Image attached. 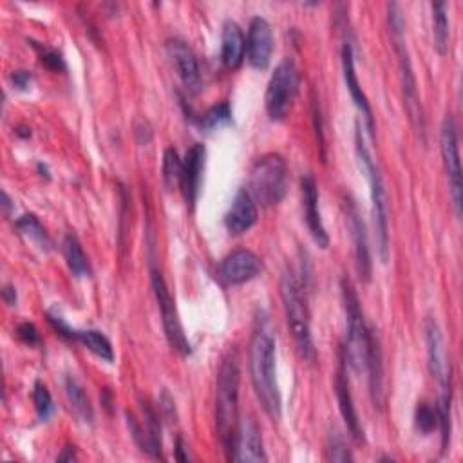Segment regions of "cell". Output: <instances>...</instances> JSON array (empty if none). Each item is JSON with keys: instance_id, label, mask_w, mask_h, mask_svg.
<instances>
[{"instance_id": "1", "label": "cell", "mask_w": 463, "mask_h": 463, "mask_svg": "<svg viewBox=\"0 0 463 463\" xmlns=\"http://www.w3.org/2000/svg\"><path fill=\"white\" fill-rule=\"evenodd\" d=\"M250 380L253 391L264 409V412L273 420L282 416V396L277 383V367H275V335L268 317L262 313V318H257L248 353Z\"/></svg>"}, {"instance_id": "2", "label": "cell", "mask_w": 463, "mask_h": 463, "mask_svg": "<svg viewBox=\"0 0 463 463\" xmlns=\"http://www.w3.org/2000/svg\"><path fill=\"white\" fill-rule=\"evenodd\" d=\"M239 385L241 369L237 351H230L221 364L215 387V429L228 459L233 458V447L239 427Z\"/></svg>"}, {"instance_id": "3", "label": "cell", "mask_w": 463, "mask_h": 463, "mask_svg": "<svg viewBox=\"0 0 463 463\" xmlns=\"http://www.w3.org/2000/svg\"><path fill=\"white\" fill-rule=\"evenodd\" d=\"M304 289L306 286H302L297 273L291 268H286L280 279V297H282L288 327L293 335V340L297 344L300 356L306 362L313 364L317 358V349L313 344L309 307H307V298Z\"/></svg>"}, {"instance_id": "4", "label": "cell", "mask_w": 463, "mask_h": 463, "mask_svg": "<svg viewBox=\"0 0 463 463\" xmlns=\"http://www.w3.org/2000/svg\"><path fill=\"white\" fill-rule=\"evenodd\" d=\"M387 20H389V29H391L392 47L398 56L405 109L409 112V118H411L416 132L420 134L421 141L425 143V119H423V110H421V103L418 98V87H416V78L412 72L407 42H405V20H403V14H402V9L398 4L392 2L387 5Z\"/></svg>"}, {"instance_id": "5", "label": "cell", "mask_w": 463, "mask_h": 463, "mask_svg": "<svg viewBox=\"0 0 463 463\" xmlns=\"http://www.w3.org/2000/svg\"><path fill=\"white\" fill-rule=\"evenodd\" d=\"M354 143H356V156L360 161L362 170L365 172V177L369 181V192H371V210H373V221L376 228V239H378V255L382 262L389 260V206H387V194H385V184L383 177L380 174L378 165L374 163L371 150L367 148L360 123H356V134H354Z\"/></svg>"}, {"instance_id": "6", "label": "cell", "mask_w": 463, "mask_h": 463, "mask_svg": "<svg viewBox=\"0 0 463 463\" xmlns=\"http://www.w3.org/2000/svg\"><path fill=\"white\" fill-rule=\"evenodd\" d=\"M342 298L345 311V344L342 347V358L354 373H364L367 367L369 331L360 307L358 295L347 277L342 279Z\"/></svg>"}, {"instance_id": "7", "label": "cell", "mask_w": 463, "mask_h": 463, "mask_svg": "<svg viewBox=\"0 0 463 463\" xmlns=\"http://www.w3.org/2000/svg\"><path fill=\"white\" fill-rule=\"evenodd\" d=\"M289 170L286 159L277 152L262 154L250 168L248 192L257 204L268 208L279 204L288 192Z\"/></svg>"}, {"instance_id": "8", "label": "cell", "mask_w": 463, "mask_h": 463, "mask_svg": "<svg viewBox=\"0 0 463 463\" xmlns=\"http://www.w3.org/2000/svg\"><path fill=\"white\" fill-rule=\"evenodd\" d=\"M298 69L293 60L286 58L275 67L264 98L266 112L271 121H284L289 116L298 90Z\"/></svg>"}, {"instance_id": "9", "label": "cell", "mask_w": 463, "mask_h": 463, "mask_svg": "<svg viewBox=\"0 0 463 463\" xmlns=\"http://www.w3.org/2000/svg\"><path fill=\"white\" fill-rule=\"evenodd\" d=\"M150 282H152V289H154V297L161 313V322H163V329H165V336L170 344V347L179 353L181 356H188L192 353L190 342L184 335L175 302L168 291V286L159 271V268L156 264H150Z\"/></svg>"}, {"instance_id": "10", "label": "cell", "mask_w": 463, "mask_h": 463, "mask_svg": "<svg viewBox=\"0 0 463 463\" xmlns=\"http://www.w3.org/2000/svg\"><path fill=\"white\" fill-rule=\"evenodd\" d=\"M441 157L443 166L449 181V194L452 201V208L456 217H461V204H463V175H461V161H459V146H458V127L450 114L443 118L441 132Z\"/></svg>"}, {"instance_id": "11", "label": "cell", "mask_w": 463, "mask_h": 463, "mask_svg": "<svg viewBox=\"0 0 463 463\" xmlns=\"http://www.w3.org/2000/svg\"><path fill=\"white\" fill-rule=\"evenodd\" d=\"M423 333H425V349H427V367L430 376L438 382L439 391H449L452 389L450 383V362L447 358L441 329L434 318H427L423 324Z\"/></svg>"}, {"instance_id": "12", "label": "cell", "mask_w": 463, "mask_h": 463, "mask_svg": "<svg viewBox=\"0 0 463 463\" xmlns=\"http://www.w3.org/2000/svg\"><path fill=\"white\" fill-rule=\"evenodd\" d=\"M345 215H347V226L351 230L353 246H354V262H356V273L362 282H369L373 275V260L365 233V224L360 215V210L356 206V201L353 197H345Z\"/></svg>"}, {"instance_id": "13", "label": "cell", "mask_w": 463, "mask_h": 463, "mask_svg": "<svg viewBox=\"0 0 463 463\" xmlns=\"http://www.w3.org/2000/svg\"><path fill=\"white\" fill-rule=\"evenodd\" d=\"M275 49L273 31L266 18L253 16L248 27L246 38V58L251 67L262 71L269 65Z\"/></svg>"}, {"instance_id": "14", "label": "cell", "mask_w": 463, "mask_h": 463, "mask_svg": "<svg viewBox=\"0 0 463 463\" xmlns=\"http://www.w3.org/2000/svg\"><path fill=\"white\" fill-rule=\"evenodd\" d=\"M262 269V260L257 253H253L251 250H235L232 253H228L221 266H219V275L221 279L230 284V286H237V284H244L251 279H255Z\"/></svg>"}, {"instance_id": "15", "label": "cell", "mask_w": 463, "mask_h": 463, "mask_svg": "<svg viewBox=\"0 0 463 463\" xmlns=\"http://www.w3.org/2000/svg\"><path fill=\"white\" fill-rule=\"evenodd\" d=\"M300 188H302V203H304V219L309 230V235L313 237L315 244L322 250L329 246V235L326 232L320 206H318V186L313 175L304 174L300 177Z\"/></svg>"}, {"instance_id": "16", "label": "cell", "mask_w": 463, "mask_h": 463, "mask_svg": "<svg viewBox=\"0 0 463 463\" xmlns=\"http://www.w3.org/2000/svg\"><path fill=\"white\" fill-rule=\"evenodd\" d=\"M204 161H206V148L203 143H194L183 159V170H181V181L179 188L181 194L190 208L195 206L197 195H199V186H201V177L204 170Z\"/></svg>"}, {"instance_id": "17", "label": "cell", "mask_w": 463, "mask_h": 463, "mask_svg": "<svg viewBox=\"0 0 463 463\" xmlns=\"http://www.w3.org/2000/svg\"><path fill=\"white\" fill-rule=\"evenodd\" d=\"M232 461H248V463L268 461L260 429L251 416H246L244 420L239 421Z\"/></svg>"}, {"instance_id": "18", "label": "cell", "mask_w": 463, "mask_h": 463, "mask_svg": "<svg viewBox=\"0 0 463 463\" xmlns=\"http://www.w3.org/2000/svg\"><path fill=\"white\" fill-rule=\"evenodd\" d=\"M342 72H344V81H345V87H347V90H349V94H351V99L354 101V105H356L358 110L362 112L369 134L374 137V128H376V125H374V116H373L371 103H369L365 92L362 90L360 81H358V76H356L354 54H353V45H351V42H344V45H342Z\"/></svg>"}, {"instance_id": "19", "label": "cell", "mask_w": 463, "mask_h": 463, "mask_svg": "<svg viewBox=\"0 0 463 463\" xmlns=\"http://www.w3.org/2000/svg\"><path fill=\"white\" fill-rule=\"evenodd\" d=\"M166 52H168L170 61H172L177 76L181 78L183 85L190 92H197L201 87V71H199L197 58H195L194 51L188 47V43L183 40H177V38L168 40Z\"/></svg>"}, {"instance_id": "20", "label": "cell", "mask_w": 463, "mask_h": 463, "mask_svg": "<svg viewBox=\"0 0 463 463\" xmlns=\"http://www.w3.org/2000/svg\"><path fill=\"white\" fill-rule=\"evenodd\" d=\"M257 215H259V212H257L255 199L251 197L248 188H241L235 194V197L224 215V226L232 235H241V233L248 232L257 222Z\"/></svg>"}, {"instance_id": "21", "label": "cell", "mask_w": 463, "mask_h": 463, "mask_svg": "<svg viewBox=\"0 0 463 463\" xmlns=\"http://www.w3.org/2000/svg\"><path fill=\"white\" fill-rule=\"evenodd\" d=\"M345 362L344 358H340V369L336 373L335 378V392H336V400H338V409L340 414L347 425V430L351 432V436L356 441H364V427L360 423V418L356 414L354 403H353V396H351V389H349V380H347V371H345Z\"/></svg>"}, {"instance_id": "22", "label": "cell", "mask_w": 463, "mask_h": 463, "mask_svg": "<svg viewBox=\"0 0 463 463\" xmlns=\"http://www.w3.org/2000/svg\"><path fill=\"white\" fill-rule=\"evenodd\" d=\"M369 373V392L374 409L383 407V353L380 336L374 329L369 331V351H367V367Z\"/></svg>"}, {"instance_id": "23", "label": "cell", "mask_w": 463, "mask_h": 463, "mask_svg": "<svg viewBox=\"0 0 463 463\" xmlns=\"http://www.w3.org/2000/svg\"><path fill=\"white\" fill-rule=\"evenodd\" d=\"M246 56V38L237 22L228 20L221 34V61L226 69H239Z\"/></svg>"}, {"instance_id": "24", "label": "cell", "mask_w": 463, "mask_h": 463, "mask_svg": "<svg viewBox=\"0 0 463 463\" xmlns=\"http://www.w3.org/2000/svg\"><path fill=\"white\" fill-rule=\"evenodd\" d=\"M63 255L71 273L78 279H89L92 275L90 262L83 251L80 239L74 233H67L63 239Z\"/></svg>"}, {"instance_id": "25", "label": "cell", "mask_w": 463, "mask_h": 463, "mask_svg": "<svg viewBox=\"0 0 463 463\" xmlns=\"http://www.w3.org/2000/svg\"><path fill=\"white\" fill-rule=\"evenodd\" d=\"M65 394H67V400L71 403V409H72L74 416L81 423L90 425L92 420H94V411H92V405H90V400H89L85 389L81 387V383L74 376L65 378Z\"/></svg>"}, {"instance_id": "26", "label": "cell", "mask_w": 463, "mask_h": 463, "mask_svg": "<svg viewBox=\"0 0 463 463\" xmlns=\"http://www.w3.org/2000/svg\"><path fill=\"white\" fill-rule=\"evenodd\" d=\"M76 342L85 345L99 360H103L107 364L114 362L112 344H110V340L101 331H96V329H78Z\"/></svg>"}, {"instance_id": "27", "label": "cell", "mask_w": 463, "mask_h": 463, "mask_svg": "<svg viewBox=\"0 0 463 463\" xmlns=\"http://www.w3.org/2000/svg\"><path fill=\"white\" fill-rule=\"evenodd\" d=\"M143 414H145V452L152 458H161L163 450V439H161V421L159 416L154 412V409L148 403H143Z\"/></svg>"}, {"instance_id": "28", "label": "cell", "mask_w": 463, "mask_h": 463, "mask_svg": "<svg viewBox=\"0 0 463 463\" xmlns=\"http://www.w3.org/2000/svg\"><path fill=\"white\" fill-rule=\"evenodd\" d=\"M16 230L29 239L33 244H36L40 250H49L51 248V239L40 222V219L34 213H25L20 219H16Z\"/></svg>"}, {"instance_id": "29", "label": "cell", "mask_w": 463, "mask_h": 463, "mask_svg": "<svg viewBox=\"0 0 463 463\" xmlns=\"http://www.w3.org/2000/svg\"><path fill=\"white\" fill-rule=\"evenodd\" d=\"M432 7V34H434V49L443 56L449 51V18H447V4L436 2Z\"/></svg>"}, {"instance_id": "30", "label": "cell", "mask_w": 463, "mask_h": 463, "mask_svg": "<svg viewBox=\"0 0 463 463\" xmlns=\"http://www.w3.org/2000/svg\"><path fill=\"white\" fill-rule=\"evenodd\" d=\"M181 170H183V161L179 159V154L175 148H166L163 154V183L168 190L174 186H179L181 181Z\"/></svg>"}, {"instance_id": "31", "label": "cell", "mask_w": 463, "mask_h": 463, "mask_svg": "<svg viewBox=\"0 0 463 463\" xmlns=\"http://www.w3.org/2000/svg\"><path fill=\"white\" fill-rule=\"evenodd\" d=\"M33 403H34L36 416L40 421H47L52 416V412H54L52 396H51L47 385L40 380H36L33 385Z\"/></svg>"}, {"instance_id": "32", "label": "cell", "mask_w": 463, "mask_h": 463, "mask_svg": "<svg viewBox=\"0 0 463 463\" xmlns=\"http://www.w3.org/2000/svg\"><path fill=\"white\" fill-rule=\"evenodd\" d=\"M414 425L416 430L423 436L430 434L434 429H438V411L436 405L429 402H420L414 411Z\"/></svg>"}, {"instance_id": "33", "label": "cell", "mask_w": 463, "mask_h": 463, "mask_svg": "<svg viewBox=\"0 0 463 463\" xmlns=\"http://www.w3.org/2000/svg\"><path fill=\"white\" fill-rule=\"evenodd\" d=\"M232 121V109L226 101L213 105L212 109H208L201 118H199V127L204 130H213L219 128L226 123Z\"/></svg>"}, {"instance_id": "34", "label": "cell", "mask_w": 463, "mask_h": 463, "mask_svg": "<svg viewBox=\"0 0 463 463\" xmlns=\"http://www.w3.org/2000/svg\"><path fill=\"white\" fill-rule=\"evenodd\" d=\"M45 317H47V322L51 324V327L56 331L58 336H61L63 340H69V342H76V338H78V329H74V327L61 317V313H60L56 307L47 309Z\"/></svg>"}, {"instance_id": "35", "label": "cell", "mask_w": 463, "mask_h": 463, "mask_svg": "<svg viewBox=\"0 0 463 463\" xmlns=\"http://www.w3.org/2000/svg\"><path fill=\"white\" fill-rule=\"evenodd\" d=\"M327 458L331 461H351L353 456L344 441V438L340 436V432L336 429H333V432L329 434V443H327Z\"/></svg>"}, {"instance_id": "36", "label": "cell", "mask_w": 463, "mask_h": 463, "mask_svg": "<svg viewBox=\"0 0 463 463\" xmlns=\"http://www.w3.org/2000/svg\"><path fill=\"white\" fill-rule=\"evenodd\" d=\"M31 45L38 51L40 61H42L47 69L58 71V72L65 71V60H63V56H61L58 51L47 49V47H43V45H40V43H36V42H31Z\"/></svg>"}, {"instance_id": "37", "label": "cell", "mask_w": 463, "mask_h": 463, "mask_svg": "<svg viewBox=\"0 0 463 463\" xmlns=\"http://www.w3.org/2000/svg\"><path fill=\"white\" fill-rule=\"evenodd\" d=\"M16 335L27 345H36V347L42 345V336H40V333H38V329L33 322H22L16 327Z\"/></svg>"}, {"instance_id": "38", "label": "cell", "mask_w": 463, "mask_h": 463, "mask_svg": "<svg viewBox=\"0 0 463 463\" xmlns=\"http://www.w3.org/2000/svg\"><path fill=\"white\" fill-rule=\"evenodd\" d=\"M33 80V74L31 71H25V69H16L11 72V83L14 85V89L18 90H27L29 83Z\"/></svg>"}, {"instance_id": "39", "label": "cell", "mask_w": 463, "mask_h": 463, "mask_svg": "<svg viewBox=\"0 0 463 463\" xmlns=\"http://www.w3.org/2000/svg\"><path fill=\"white\" fill-rule=\"evenodd\" d=\"M175 459H179V461H188L190 459L188 445L184 443L183 438H177V441H175Z\"/></svg>"}, {"instance_id": "40", "label": "cell", "mask_w": 463, "mask_h": 463, "mask_svg": "<svg viewBox=\"0 0 463 463\" xmlns=\"http://www.w3.org/2000/svg\"><path fill=\"white\" fill-rule=\"evenodd\" d=\"M2 298H4V302H5L7 306H16V300H18L16 289H14L13 286H4V289H2Z\"/></svg>"}, {"instance_id": "41", "label": "cell", "mask_w": 463, "mask_h": 463, "mask_svg": "<svg viewBox=\"0 0 463 463\" xmlns=\"http://www.w3.org/2000/svg\"><path fill=\"white\" fill-rule=\"evenodd\" d=\"M2 208H4V215L9 217L11 210L14 208V204L11 203V197L7 195V192H2Z\"/></svg>"}, {"instance_id": "42", "label": "cell", "mask_w": 463, "mask_h": 463, "mask_svg": "<svg viewBox=\"0 0 463 463\" xmlns=\"http://www.w3.org/2000/svg\"><path fill=\"white\" fill-rule=\"evenodd\" d=\"M72 459H76V452H74V447L67 445V447L63 449V454H60V456H58V461H72Z\"/></svg>"}]
</instances>
